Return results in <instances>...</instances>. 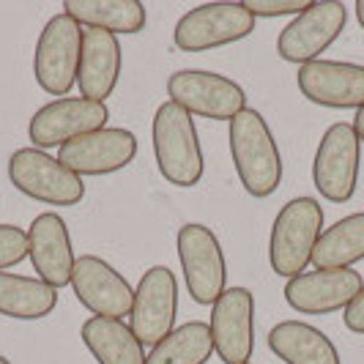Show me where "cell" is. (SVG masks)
I'll use <instances>...</instances> for the list:
<instances>
[{"mask_svg": "<svg viewBox=\"0 0 364 364\" xmlns=\"http://www.w3.org/2000/svg\"><path fill=\"white\" fill-rule=\"evenodd\" d=\"M230 156L241 186L257 200L272 198L282 183V154L272 127L257 109H241L228 127Z\"/></svg>", "mask_w": 364, "mask_h": 364, "instance_id": "obj_1", "label": "cell"}, {"mask_svg": "<svg viewBox=\"0 0 364 364\" xmlns=\"http://www.w3.org/2000/svg\"><path fill=\"white\" fill-rule=\"evenodd\" d=\"M151 140H154V159L162 173V178L173 186H198L205 173L200 134L195 127V118L178 107L176 102H162L154 121H151Z\"/></svg>", "mask_w": 364, "mask_h": 364, "instance_id": "obj_2", "label": "cell"}, {"mask_svg": "<svg viewBox=\"0 0 364 364\" xmlns=\"http://www.w3.org/2000/svg\"><path fill=\"white\" fill-rule=\"evenodd\" d=\"M321 233H323V208L315 198H293L285 203L274 219L269 236L272 272L285 279L307 272Z\"/></svg>", "mask_w": 364, "mask_h": 364, "instance_id": "obj_3", "label": "cell"}, {"mask_svg": "<svg viewBox=\"0 0 364 364\" xmlns=\"http://www.w3.org/2000/svg\"><path fill=\"white\" fill-rule=\"evenodd\" d=\"M82 25H77L69 14H55L41 28L33 53V77L38 88L50 96L66 99L77 85L80 55H82Z\"/></svg>", "mask_w": 364, "mask_h": 364, "instance_id": "obj_4", "label": "cell"}, {"mask_svg": "<svg viewBox=\"0 0 364 364\" xmlns=\"http://www.w3.org/2000/svg\"><path fill=\"white\" fill-rule=\"evenodd\" d=\"M255 31V17L244 9V3L217 0L189 9L173 31V44L181 53H208L228 44H236Z\"/></svg>", "mask_w": 364, "mask_h": 364, "instance_id": "obj_5", "label": "cell"}, {"mask_svg": "<svg viewBox=\"0 0 364 364\" xmlns=\"http://www.w3.org/2000/svg\"><path fill=\"white\" fill-rule=\"evenodd\" d=\"M183 282L192 301L214 307L217 299L228 291V263L217 233L205 225L189 222L176 236Z\"/></svg>", "mask_w": 364, "mask_h": 364, "instance_id": "obj_6", "label": "cell"}, {"mask_svg": "<svg viewBox=\"0 0 364 364\" xmlns=\"http://www.w3.org/2000/svg\"><path fill=\"white\" fill-rule=\"evenodd\" d=\"M362 167V140L353 124H331L323 132L315 159H312V183L328 203H348L359 186Z\"/></svg>", "mask_w": 364, "mask_h": 364, "instance_id": "obj_7", "label": "cell"}, {"mask_svg": "<svg viewBox=\"0 0 364 364\" xmlns=\"http://www.w3.org/2000/svg\"><path fill=\"white\" fill-rule=\"evenodd\" d=\"M9 181L22 195L44 205L72 208L85 198V183L69 167L38 148H19L9 159Z\"/></svg>", "mask_w": 364, "mask_h": 364, "instance_id": "obj_8", "label": "cell"}, {"mask_svg": "<svg viewBox=\"0 0 364 364\" xmlns=\"http://www.w3.org/2000/svg\"><path fill=\"white\" fill-rule=\"evenodd\" d=\"M167 96L189 115L208 121H233L247 109V93L236 80L205 69H181L167 77Z\"/></svg>", "mask_w": 364, "mask_h": 364, "instance_id": "obj_9", "label": "cell"}, {"mask_svg": "<svg viewBox=\"0 0 364 364\" xmlns=\"http://www.w3.org/2000/svg\"><path fill=\"white\" fill-rule=\"evenodd\" d=\"M348 25V9L340 0H318L293 17L277 36V55L288 63H312L340 38Z\"/></svg>", "mask_w": 364, "mask_h": 364, "instance_id": "obj_10", "label": "cell"}, {"mask_svg": "<svg viewBox=\"0 0 364 364\" xmlns=\"http://www.w3.org/2000/svg\"><path fill=\"white\" fill-rule=\"evenodd\" d=\"M109 121V107L105 102H93L85 96L53 99L50 105L38 107L28 124V137L33 148H60L82 134L105 129Z\"/></svg>", "mask_w": 364, "mask_h": 364, "instance_id": "obj_11", "label": "cell"}, {"mask_svg": "<svg viewBox=\"0 0 364 364\" xmlns=\"http://www.w3.org/2000/svg\"><path fill=\"white\" fill-rule=\"evenodd\" d=\"M178 315V279L167 266H151L134 288L129 326L143 348L159 346L176 328Z\"/></svg>", "mask_w": 364, "mask_h": 364, "instance_id": "obj_12", "label": "cell"}, {"mask_svg": "<svg viewBox=\"0 0 364 364\" xmlns=\"http://www.w3.org/2000/svg\"><path fill=\"white\" fill-rule=\"evenodd\" d=\"M72 288L77 301L91 312L93 318H109V321H124L132 315L134 304V288L129 279L109 266L99 255H80L74 263Z\"/></svg>", "mask_w": 364, "mask_h": 364, "instance_id": "obj_13", "label": "cell"}, {"mask_svg": "<svg viewBox=\"0 0 364 364\" xmlns=\"http://www.w3.org/2000/svg\"><path fill=\"white\" fill-rule=\"evenodd\" d=\"M208 328L214 353L225 364H247L255 353V296L250 288H228L211 307Z\"/></svg>", "mask_w": 364, "mask_h": 364, "instance_id": "obj_14", "label": "cell"}, {"mask_svg": "<svg viewBox=\"0 0 364 364\" xmlns=\"http://www.w3.org/2000/svg\"><path fill=\"white\" fill-rule=\"evenodd\" d=\"M137 137L121 127H105L58 148V162L74 176H112L134 162Z\"/></svg>", "mask_w": 364, "mask_h": 364, "instance_id": "obj_15", "label": "cell"}, {"mask_svg": "<svg viewBox=\"0 0 364 364\" xmlns=\"http://www.w3.org/2000/svg\"><path fill=\"white\" fill-rule=\"evenodd\" d=\"M364 279L353 269H315L288 279L285 301L301 315H331L346 307L362 293Z\"/></svg>", "mask_w": 364, "mask_h": 364, "instance_id": "obj_16", "label": "cell"}, {"mask_svg": "<svg viewBox=\"0 0 364 364\" xmlns=\"http://www.w3.org/2000/svg\"><path fill=\"white\" fill-rule=\"evenodd\" d=\"M296 85L301 96L331 109L364 107V66L346 60H312L299 66Z\"/></svg>", "mask_w": 364, "mask_h": 364, "instance_id": "obj_17", "label": "cell"}, {"mask_svg": "<svg viewBox=\"0 0 364 364\" xmlns=\"http://www.w3.org/2000/svg\"><path fill=\"white\" fill-rule=\"evenodd\" d=\"M28 257L33 263L36 277L41 282H47L50 288L60 291V288L72 285L77 255H74L72 236H69V225L63 222L60 214L44 211L31 222Z\"/></svg>", "mask_w": 364, "mask_h": 364, "instance_id": "obj_18", "label": "cell"}, {"mask_svg": "<svg viewBox=\"0 0 364 364\" xmlns=\"http://www.w3.org/2000/svg\"><path fill=\"white\" fill-rule=\"evenodd\" d=\"M124 69V53L121 41L107 31L85 28L82 31V55H80V72L77 85L85 99L105 102L112 96Z\"/></svg>", "mask_w": 364, "mask_h": 364, "instance_id": "obj_19", "label": "cell"}, {"mask_svg": "<svg viewBox=\"0 0 364 364\" xmlns=\"http://www.w3.org/2000/svg\"><path fill=\"white\" fill-rule=\"evenodd\" d=\"M266 340L274 356L285 364H343L337 346L304 321H279Z\"/></svg>", "mask_w": 364, "mask_h": 364, "instance_id": "obj_20", "label": "cell"}, {"mask_svg": "<svg viewBox=\"0 0 364 364\" xmlns=\"http://www.w3.org/2000/svg\"><path fill=\"white\" fill-rule=\"evenodd\" d=\"M80 337L96 364H146V348L124 321L88 318L80 328Z\"/></svg>", "mask_w": 364, "mask_h": 364, "instance_id": "obj_21", "label": "cell"}, {"mask_svg": "<svg viewBox=\"0 0 364 364\" xmlns=\"http://www.w3.org/2000/svg\"><path fill=\"white\" fill-rule=\"evenodd\" d=\"M63 14L82 28L107 31L112 36L140 33L148 22L146 6L140 0H66Z\"/></svg>", "mask_w": 364, "mask_h": 364, "instance_id": "obj_22", "label": "cell"}, {"mask_svg": "<svg viewBox=\"0 0 364 364\" xmlns=\"http://www.w3.org/2000/svg\"><path fill=\"white\" fill-rule=\"evenodd\" d=\"M58 307V291L38 277L0 272V315L14 321H41Z\"/></svg>", "mask_w": 364, "mask_h": 364, "instance_id": "obj_23", "label": "cell"}, {"mask_svg": "<svg viewBox=\"0 0 364 364\" xmlns=\"http://www.w3.org/2000/svg\"><path fill=\"white\" fill-rule=\"evenodd\" d=\"M364 260V211L337 219L315 244L312 266L315 269H353Z\"/></svg>", "mask_w": 364, "mask_h": 364, "instance_id": "obj_24", "label": "cell"}, {"mask_svg": "<svg viewBox=\"0 0 364 364\" xmlns=\"http://www.w3.org/2000/svg\"><path fill=\"white\" fill-rule=\"evenodd\" d=\"M214 356V337L203 321L176 326L159 346L151 348L146 364H205Z\"/></svg>", "mask_w": 364, "mask_h": 364, "instance_id": "obj_25", "label": "cell"}, {"mask_svg": "<svg viewBox=\"0 0 364 364\" xmlns=\"http://www.w3.org/2000/svg\"><path fill=\"white\" fill-rule=\"evenodd\" d=\"M28 257V233L17 225H0V272L14 269Z\"/></svg>", "mask_w": 364, "mask_h": 364, "instance_id": "obj_26", "label": "cell"}, {"mask_svg": "<svg viewBox=\"0 0 364 364\" xmlns=\"http://www.w3.org/2000/svg\"><path fill=\"white\" fill-rule=\"evenodd\" d=\"M244 9H247L255 19L257 17H266V19L299 17L301 11L310 9V3H307V0H247Z\"/></svg>", "mask_w": 364, "mask_h": 364, "instance_id": "obj_27", "label": "cell"}, {"mask_svg": "<svg viewBox=\"0 0 364 364\" xmlns=\"http://www.w3.org/2000/svg\"><path fill=\"white\" fill-rule=\"evenodd\" d=\"M343 321H346L348 331H353V334H364V288H362V293H359V296H356V299L346 307Z\"/></svg>", "mask_w": 364, "mask_h": 364, "instance_id": "obj_28", "label": "cell"}, {"mask_svg": "<svg viewBox=\"0 0 364 364\" xmlns=\"http://www.w3.org/2000/svg\"><path fill=\"white\" fill-rule=\"evenodd\" d=\"M353 129H356V134H359V140L364 143V107L356 109V118H353Z\"/></svg>", "mask_w": 364, "mask_h": 364, "instance_id": "obj_29", "label": "cell"}, {"mask_svg": "<svg viewBox=\"0 0 364 364\" xmlns=\"http://www.w3.org/2000/svg\"><path fill=\"white\" fill-rule=\"evenodd\" d=\"M356 19H359V25H362V31H364V0H356Z\"/></svg>", "mask_w": 364, "mask_h": 364, "instance_id": "obj_30", "label": "cell"}, {"mask_svg": "<svg viewBox=\"0 0 364 364\" xmlns=\"http://www.w3.org/2000/svg\"><path fill=\"white\" fill-rule=\"evenodd\" d=\"M0 364H11V362H9V359H6V356H0Z\"/></svg>", "mask_w": 364, "mask_h": 364, "instance_id": "obj_31", "label": "cell"}, {"mask_svg": "<svg viewBox=\"0 0 364 364\" xmlns=\"http://www.w3.org/2000/svg\"><path fill=\"white\" fill-rule=\"evenodd\" d=\"M247 364H252V362H247Z\"/></svg>", "mask_w": 364, "mask_h": 364, "instance_id": "obj_32", "label": "cell"}]
</instances>
